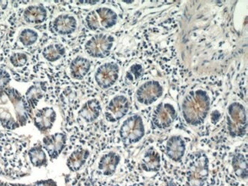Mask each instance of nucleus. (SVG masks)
Returning a JSON list of instances; mask_svg holds the SVG:
<instances>
[{"label":"nucleus","instance_id":"26","mask_svg":"<svg viewBox=\"0 0 248 186\" xmlns=\"http://www.w3.org/2000/svg\"><path fill=\"white\" fill-rule=\"evenodd\" d=\"M29 161L33 167L37 168L46 167L48 163L47 154L45 151L42 143H37L28 151Z\"/></svg>","mask_w":248,"mask_h":186},{"label":"nucleus","instance_id":"15","mask_svg":"<svg viewBox=\"0 0 248 186\" xmlns=\"http://www.w3.org/2000/svg\"><path fill=\"white\" fill-rule=\"evenodd\" d=\"M67 135L65 132H57L47 135L42 140V146L47 152L50 161H54L67 147Z\"/></svg>","mask_w":248,"mask_h":186},{"label":"nucleus","instance_id":"23","mask_svg":"<svg viewBox=\"0 0 248 186\" xmlns=\"http://www.w3.org/2000/svg\"><path fill=\"white\" fill-rule=\"evenodd\" d=\"M186 151L184 140L180 136H173L170 138L166 144V154L173 162H180Z\"/></svg>","mask_w":248,"mask_h":186},{"label":"nucleus","instance_id":"8","mask_svg":"<svg viewBox=\"0 0 248 186\" xmlns=\"http://www.w3.org/2000/svg\"><path fill=\"white\" fill-rule=\"evenodd\" d=\"M188 181L192 186H202L209 175V160L203 154H196L189 163Z\"/></svg>","mask_w":248,"mask_h":186},{"label":"nucleus","instance_id":"30","mask_svg":"<svg viewBox=\"0 0 248 186\" xmlns=\"http://www.w3.org/2000/svg\"><path fill=\"white\" fill-rule=\"evenodd\" d=\"M34 186H58L57 183L52 179H48V180L41 181L34 184Z\"/></svg>","mask_w":248,"mask_h":186},{"label":"nucleus","instance_id":"5","mask_svg":"<svg viewBox=\"0 0 248 186\" xmlns=\"http://www.w3.org/2000/svg\"><path fill=\"white\" fill-rule=\"evenodd\" d=\"M115 38L109 34L99 33L87 40L84 45L85 52L89 57L103 59L109 55L113 49Z\"/></svg>","mask_w":248,"mask_h":186},{"label":"nucleus","instance_id":"2","mask_svg":"<svg viewBox=\"0 0 248 186\" xmlns=\"http://www.w3.org/2000/svg\"><path fill=\"white\" fill-rule=\"evenodd\" d=\"M210 107V99L205 90H192L185 97L183 103V115L187 123L197 125L206 118Z\"/></svg>","mask_w":248,"mask_h":186},{"label":"nucleus","instance_id":"14","mask_svg":"<svg viewBox=\"0 0 248 186\" xmlns=\"http://www.w3.org/2000/svg\"><path fill=\"white\" fill-rule=\"evenodd\" d=\"M164 88L158 81L151 80L139 86L136 91V99L140 104L150 106L160 99Z\"/></svg>","mask_w":248,"mask_h":186},{"label":"nucleus","instance_id":"31","mask_svg":"<svg viewBox=\"0 0 248 186\" xmlns=\"http://www.w3.org/2000/svg\"><path fill=\"white\" fill-rule=\"evenodd\" d=\"M165 186H176V185H175L174 183H172V182H170V183H167V184L165 185Z\"/></svg>","mask_w":248,"mask_h":186},{"label":"nucleus","instance_id":"25","mask_svg":"<svg viewBox=\"0 0 248 186\" xmlns=\"http://www.w3.org/2000/svg\"><path fill=\"white\" fill-rule=\"evenodd\" d=\"M140 167L145 172H155L160 170V154L154 147H151L146 151L141 158Z\"/></svg>","mask_w":248,"mask_h":186},{"label":"nucleus","instance_id":"28","mask_svg":"<svg viewBox=\"0 0 248 186\" xmlns=\"http://www.w3.org/2000/svg\"><path fill=\"white\" fill-rule=\"evenodd\" d=\"M144 74V68L140 63H134L128 67L124 75V81L127 84H134L139 80Z\"/></svg>","mask_w":248,"mask_h":186},{"label":"nucleus","instance_id":"9","mask_svg":"<svg viewBox=\"0 0 248 186\" xmlns=\"http://www.w3.org/2000/svg\"><path fill=\"white\" fill-rule=\"evenodd\" d=\"M120 67L115 62H107L96 69L94 75L95 83L102 90H108L119 80Z\"/></svg>","mask_w":248,"mask_h":186},{"label":"nucleus","instance_id":"6","mask_svg":"<svg viewBox=\"0 0 248 186\" xmlns=\"http://www.w3.org/2000/svg\"><path fill=\"white\" fill-rule=\"evenodd\" d=\"M67 54L66 46L62 41L52 40L39 46L38 52L32 55L33 60L41 59V63L57 65L62 63Z\"/></svg>","mask_w":248,"mask_h":186},{"label":"nucleus","instance_id":"12","mask_svg":"<svg viewBox=\"0 0 248 186\" xmlns=\"http://www.w3.org/2000/svg\"><path fill=\"white\" fill-rule=\"evenodd\" d=\"M122 161V156L116 151H110L100 156L97 162L95 172L99 177H112L117 172Z\"/></svg>","mask_w":248,"mask_h":186},{"label":"nucleus","instance_id":"3","mask_svg":"<svg viewBox=\"0 0 248 186\" xmlns=\"http://www.w3.org/2000/svg\"><path fill=\"white\" fill-rule=\"evenodd\" d=\"M121 141L124 146L139 143L145 134L142 118L139 115H131L123 121L119 128Z\"/></svg>","mask_w":248,"mask_h":186},{"label":"nucleus","instance_id":"11","mask_svg":"<svg viewBox=\"0 0 248 186\" xmlns=\"http://www.w3.org/2000/svg\"><path fill=\"white\" fill-rule=\"evenodd\" d=\"M78 28V19L70 13H60L50 22V30L54 35L59 37L71 35L77 31Z\"/></svg>","mask_w":248,"mask_h":186},{"label":"nucleus","instance_id":"13","mask_svg":"<svg viewBox=\"0 0 248 186\" xmlns=\"http://www.w3.org/2000/svg\"><path fill=\"white\" fill-rule=\"evenodd\" d=\"M20 19L23 24L31 26L42 25L48 19V9L43 4L30 5L24 9H20Z\"/></svg>","mask_w":248,"mask_h":186},{"label":"nucleus","instance_id":"18","mask_svg":"<svg viewBox=\"0 0 248 186\" xmlns=\"http://www.w3.org/2000/svg\"><path fill=\"white\" fill-rule=\"evenodd\" d=\"M176 116L177 113L173 105L169 102H162L155 110L153 123L158 128H168L176 120Z\"/></svg>","mask_w":248,"mask_h":186},{"label":"nucleus","instance_id":"24","mask_svg":"<svg viewBox=\"0 0 248 186\" xmlns=\"http://www.w3.org/2000/svg\"><path fill=\"white\" fill-rule=\"evenodd\" d=\"M94 11L100 29L108 30L113 28L117 24L119 17L116 12L113 9L108 7H99L94 9Z\"/></svg>","mask_w":248,"mask_h":186},{"label":"nucleus","instance_id":"27","mask_svg":"<svg viewBox=\"0 0 248 186\" xmlns=\"http://www.w3.org/2000/svg\"><path fill=\"white\" fill-rule=\"evenodd\" d=\"M232 167L237 177L247 179L248 176V162L245 155L237 154L232 158Z\"/></svg>","mask_w":248,"mask_h":186},{"label":"nucleus","instance_id":"10","mask_svg":"<svg viewBox=\"0 0 248 186\" xmlns=\"http://www.w3.org/2000/svg\"><path fill=\"white\" fill-rule=\"evenodd\" d=\"M130 106L128 97L124 95H115L108 102L105 108L106 120L109 123L119 122L128 115Z\"/></svg>","mask_w":248,"mask_h":186},{"label":"nucleus","instance_id":"22","mask_svg":"<svg viewBox=\"0 0 248 186\" xmlns=\"http://www.w3.org/2000/svg\"><path fill=\"white\" fill-rule=\"evenodd\" d=\"M48 93V85L45 81L34 82L25 93L26 102L29 107L34 109L38 106V102L45 97H47Z\"/></svg>","mask_w":248,"mask_h":186},{"label":"nucleus","instance_id":"29","mask_svg":"<svg viewBox=\"0 0 248 186\" xmlns=\"http://www.w3.org/2000/svg\"><path fill=\"white\" fill-rule=\"evenodd\" d=\"M12 77L7 70L4 69L0 70V90L7 89L8 85L11 82Z\"/></svg>","mask_w":248,"mask_h":186},{"label":"nucleus","instance_id":"21","mask_svg":"<svg viewBox=\"0 0 248 186\" xmlns=\"http://www.w3.org/2000/svg\"><path fill=\"white\" fill-rule=\"evenodd\" d=\"M92 67L91 61L88 58L78 56L71 61L67 71L69 77L75 80H82L88 75Z\"/></svg>","mask_w":248,"mask_h":186},{"label":"nucleus","instance_id":"20","mask_svg":"<svg viewBox=\"0 0 248 186\" xmlns=\"http://www.w3.org/2000/svg\"><path fill=\"white\" fill-rule=\"evenodd\" d=\"M90 150L83 146H78L71 151L67 158V167L70 172H78L85 165L87 164L90 157Z\"/></svg>","mask_w":248,"mask_h":186},{"label":"nucleus","instance_id":"19","mask_svg":"<svg viewBox=\"0 0 248 186\" xmlns=\"http://www.w3.org/2000/svg\"><path fill=\"white\" fill-rule=\"evenodd\" d=\"M57 113L53 107H44L34 114V124L35 127L43 134L48 133L56 122Z\"/></svg>","mask_w":248,"mask_h":186},{"label":"nucleus","instance_id":"1","mask_svg":"<svg viewBox=\"0 0 248 186\" xmlns=\"http://www.w3.org/2000/svg\"><path fill=\"white\" fill-rule=\"evenodd\" d=\"M29 143L22 137L9 131H0V174L18 179L31 171L28 162Z\"/></svg>","mask_w":248,"mask_h":186},{"label":"nucleus","instance_id":"17","mask_svg":"<svg viewBox=\"0 0 248 186\" xmlns=\"http://www.w3.org/2000/svg\"><path fill=\"white\" fill-rule=\"evenodd\" d=\"M103 107L97 99H90L83 103L78 111V121L84 124L94 123L100 118Z\"/></svg>","mask_w":248,"mask_h":186},{"label":"nucleus","instance_id":"7","mask_svg":"<svg viewBox=\"0 0 248 186\" xmlns=\"http://www.w3.org/2000/svg\"><path fill=\"white\" fill-rule=\"evenodd\" d=\"M228 127L229 133L233 137L243 136L246 131V111L244 106L238 102H234L229 106Z\"/></svg>","mask_w":248,"mask_h":186},{"label":"nucleus","instance_id":"16","mask_svg":"<svg viewBox=\"0 0 248 186\" xmlns=\"http://www.w3.org/2000/svg\"><path fill=\"white\" fill-rule=\"evenodd\" d=\"M41 35L38 29L33 27H23L20 29L16 35V40L13 41L12 50H25L33 48L39 45Z\"/></svg>","mask_w":248,"mask_h":186},{"label":"nucleus","instance_id":"4","mask_svg":"<svg viewBox=\"0 0 248 186\" xmlns=\"http://www.w3.org/2000/svg\"><path fill=\"white\" fill-rule=\"evenodd\" d=\"M32 63V56L27 50H11L6 60V64L17 81H28L29 67Z\"/></svg>","mask_w":248,"mask_h":186}]
</instances>
